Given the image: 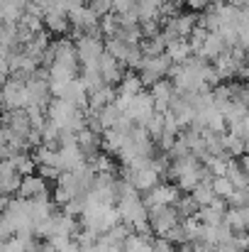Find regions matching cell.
Returning a JSON list of instances; mask_svg holds the SVG:
<instances>
[{
  "label": "cell",
  "mask_w": 249,
  "mask_h": 252,
  "mask_svg": "<svg viewBox=\"0 0 249 252\" xmlns=\"http://www.w3.org/2000/svg\"><path fill=\"white\" fill-rule=\"evenodd\" d=\"M227 208H230V203H227L225 198H218V201H213L210 206H203V208L198 211V218H200L205 225H218V223H225Z\"/></svg>",
  "instance_id": "5bb4252c"
},
{
  "label": "cell",
  "mask_w": 249,
  "mask_h": 252,
  "mask_svg": "<svg viewBox=\"0 0 249 252\" xmlns=\"http://www.w3.org/2000/svg\"><path fill=\"white\" fill-rule=\"evenodd\" d=\"M17 196H22V198L52 196V191H49V181H47L42 174H27V176H22V186H20Z\"/></svg>",
  "instance_id": "9c48e42d"
},
{
  "label": "cell",
  "mask_w": 249,
  "mask_h": 252,
  "mask_svg": "<svg viewBox=\"0 0 249 252\" xmlns=\"http://www.w3.org/2000/svg\"><path fill=\"white\" fill-rule=\"evenodd\" d=\"M166 0H137V15H139V22H149V20H162L164 22V15H162V7H164Z\"/></svg>",
  "instance_id": "d6986e66"
},
{
  "label": "cell",
  "mask_w": 249,
  "mask_h": 252,
  "mask_svg": "<svg viewBox=\"0 0 249 252\" xmlns=\"http://www.w3.org/2000/svg\"><path fill=\"white\" fill-rule=\"evenodd\" d=\"M200 167H203V162H200L195 155H186V157L171 159V167H168L166 179H171V181H178L181 176H186V174H191V171H198Z\"/></svg>",
  "instance_id": "7c38bea8"
},
{
  "label": "cell",
  "mask_w": 249,
  "mask_h": 252,
  "mask_svg": "<svg viewBox=\"0 0 249 252\" xmlns=\"http://www.w3.org/2000/svg\"><path fill=\"white\" fill-rule=\"evenodd\" d=\"M135 2H137V0H112V10H115L117 15H122V12L132 10V7H135Z\"/></svg>",
  "instance_id": "60d3db41"
},
{
  "label": "cell",
  "mask_w": 249,
  "mask_h": 252,
  "mask_svg": "<svg viewBox=\"0 0 249 252\" xmlns=\"http://www.w3.org/2000/svg\"><path fill=\"white\" fill-rule=\"evenodd\" d=\"M225 223L240 235V233H249L247 228V220H245V213H242V208H235V206H230L227 208V213H225Z\"/></svg>",
  "instance_id": "f546056e"
},
{
  "label": "cell",
  "mask_w": 249,
  "mask_h": 252,
  "mask_svg": "<svg viewBox=\"0 0 249 252\" xmlns=\"http://www.w3.org/2000/svg\"><path fill=\"white\" fill-rule=\"evenodd\" d=\"M100 132H95V130H90V127H83L81 132H79V147H81L83 152H85V157H88V162H93L100 152H98V147H100Z\"/></svg>",
  "instance_id": "ac0fdd59"
},
{
  "label": "cell",
  "mask_w": 249,
  "mask_h": 252,
  "mask_svg": "<svg viewBox=\"0 0 249 252\" xmlns=\"http://www.w3.org/2000/svg\"><path fill=\"white\" fill-rule=\"evenodd\" d=\"M117 91H120V93H125V95H137V93H142V91H144V81H142V76H139V74L127 71V76L122 79V84L117 86Z\"/></svg>",
  "instance_id": "f1b7e54d"
},
{
  "label": "cell",
  "mask_w": 249,
  "mask_h": 252,
  "mask_svg": "<svg viewBox=\"0 0 249 252\" xmlns=\"http://www.w3.org/2000/svg\"><path fill=\"white\" fill-rule=\"evenodd\" d=\"M240 66H242V62H240V59H235V54H232L230 49H227V52L215 62V69H218V74H220V79H222V81H235V79H237Z\"/></svg>",
  "instance_id": "2e32d148"
},
{
  "label": "cell",
  "mask_w": 249,
  "mask_h": 252,
  "mask_svg": "<svg viewBox=\"0 0 249 252\" xmlns=\"http://www.w3.org/2000/svg\"><path fill=\"white\" fill-rule=\"evenodd\" d=\"M205 37H208V30H205V27H200V25H198V27L193 30V34L188 37V42H191V47H193V52H195V54H198V49L203 47Z\"/></svg>",
  "instance_id": "8d00e7d4"
},
{
  "label": "cell",
  "mask_w": 249,
  "mask_h": 252,
  "mask_svg": "<svg viewBox=\"0 0 249 252\" xmlns=\"http://www.w3.org/2000/svg\"><path fill=\"white\" fill-rule=\"evenodd\" d=\"M191 193H193V198L198 201L200 208H203V206H210L213 201H218V193H215V189H213V181H200Z\"/></svg>",
  "instance_id": "484cf974"
},
{
  "label": "cell",
  "mask_w": 249,
  "mask_h": 252,
  "mask_svg": "<svg viewBox=\"0 0 249 252\" xmlns=\"http://www.w3.org/2000/svg\"><path fill=\"white\" fill-rule=\"evenodd\" d=\"M130 42L127 39H122V37H105V52H110L115 59H120L122 64H125V59H127V52H130Z\"/></svg>",
  "instance_id": "cb8c5ba5"
},
{
  "label": "cell",
  "mask_w": 249,
  "mask_h": 252,
  "mask_svg": "<svg viewBox=\"0 0 249 252\" xmlns=\"http://www.w3.org/2000/svg\"><path fill=\"white\" fill-rule=\"evenodd\" d=\"M59 98H66L71 105H76L79 110H85V113L90 108V91H88V86L83 84V79H74L71 84L64 88V93Z\"/></svg>",
  "instance_id": "30bf717a"
},
{
  "label": "cell",
  "mask_w": 249,
  "mask_h": 252,
  "mask_svg": "<svg viewBox=\"0 0 249 252\" xmlns=\"http://www.w3.org/2000/svg\"><path fill=\"white\" fill-rule=\"evenodd\" d=\"M186 5L191 10H195V12H203L208 5H213V0H186Z\"/></svg>",
  "instance_id": "b9f144b4"
},
{
  "label": "cell",
  "mask_w": 249,
  "mask_h": 252,
  "mask_svg": "<svg viewBox=\"0 0 249 252\" xmlns=\"http://www.w3.org/2000/svg\"><path fill=\"white\" fill-rule=\"evenodd\" d=\"M149 93L154 95V100H171L178 91H176V84L166 76V79H159L157 84L152 86V88H149Z\"/></svg>",
  "instance_id": "83f0119b"
},
{
  "label": "cell",
  "mask_w": 249,
  "mask_h": 252,
  "mask_svg": "<svg viewBox=\"0 0 249 252\" xmlns=\"http://www.w3.org/2000/svg\"><path fill=\"white\" fill-rule=\"evenodd\" d=\"M213 189H215L218 198H225V201L237 191V186L232 184V179H230L227 174H225V176H215V179H213Z\"/></svg>",
  "instance_id": "d6a6232c"
},
{
  "label": "cell",
  "mask_w": 249,
  "mask_h": 252,
  "mask_svg": "<svg viewBox=\"0 0 249 252\" xmlns=\"http://www.w3.org/2000/svg\"><path fill=\"white\" fill-rule=\"evenodd\" d=\"M95 113H98V120H100V125H103V132L110 130V127H115V125L125 118V113H122V108H120L117 103H108L105 108H100V110H95Z\"/></svg>",
  "instance_id": "603a6c76"
},
{
  "label": "cell",
  "mask_w": 249,
  "mask_h": 252,
  "mask_svg": "<svg viewBox=\"0 0 249 252\" xmlns=\"http://www.w3.org/2000/svg\"><path fill=\"white\" fill-rule=\"evenodd\" d=\"M245 147H247V155H249V137L245 140Z\"/></svg>",
  "instance_id": "f6af8a7d"
},
{
  "label": "cell",
  "mask_w": 249,
  "mask_h": 252,
  "mask_svg": "<svg viewBox=\"0 0 249 252\" xmlns=\"http://www.w3.org/2000/svg\"><path fill=\"white\" fill-rule=\"evenodd\" d=\"M164 238H168V240H171L173 245H178V248H181V245H186V243H188V233H186V225H183V220H181L178 225H173V228L166 233Z\"/></svg>",
  "instance_id": "d590c367"
},
{
  "label": "cell",
  "mask_w": 249,
  "mask_h": 252,
  "mask_svg": "<svg viewBox=\"0 0 249 252\" xmlns=\"http://www.w3.org/2000/svg\"><path fill=\"white\" fill-rule=\"evenodd\" d=\"M37 169H39V174H42V176H44V179H47L49 184H56V181H59V176L64 174V169L49 167V164H39Z\"/></svg>",
  "instance_id": "74e56055"
},
{
  "label": "cell",
  "mask_w": 249,
  "mask_h": 252,
  "mask_svg": "<svg viewBox=\"0 0 249 252\" xmlns=\"http://www.w3.org/2000/svg\"><path fill=\"white\" fill-rule=\"evenodd\" d=\"M59 157H61V169H64V171H74V169L83 167V164L88 162V157H85V152L79 147V142H76V145H61V147H59Z\"/></svg>",
  "instance_id": "4fadbf2b"
},
{
  "label": "cell",
  "mask_w": 249,
  "mask_h": 252,
  "mask_svg": "<svg viewBox=\"0 0 249 252\" xmlns=\"http://www.w3.org/2000/svg\"><path fill=\"white\" fill-rule=\"evenodd\" d=\"M173 208L178 211L181 220H183V218H191V216H198V211H200V206H198V201L193 198L191 191H188V193H181V198L173 203Z\"/></svg>",
  "instance_id": "d4e9b609"
},
{
  "label": "cell",
  "mask_w": 249,
  "mask_h": 252,
  "mask_svg": "<svg viewBox=\"0 0 249 252\" xmlns=\"http://www.w3.org/2000/svg\"><path fill=\"white\" fill-rule=\"evenodd\" d=\"M178 223H181V216L173 206H149V225L154 235H166Z\"/></svg>",
  "instance_id": "277c9868"
},
{
  "label": "cell",
  "mask_w": 249,
  "mask_h": 252,
  "mask_svg": "<svg viewBox=\"0 0 249 252\" xmlns=\"http://www.w3.org/2000/svg\"><path fill=\"white\" fill-rule=\"evenodd\" d=\"M2 105L5 110H20L29 105V93H27V81L22 79H5V88H2Z\"/></svg>",
  "instance_id": "3957f363"
},
{
  "label": "cell",
  "mask_w": 249,
  "mask_h": 252,
  "mask_svg": "<svg viewBox=\"0 0 249 252\" xmlns=\"http://www.w3.org/2000/svg\"><path fill=\"white\" fill-rule=\"evenodd\" d=\"M127 66L120 62V59H115L110 52H105L103 57H100V76H103V81L108 86H120L122 84V79L127 76V71H125Z\"/></svg>",
  "instance_id": "52a82bcc"
},
{
  "label": "cell",
  "mask_w": 249,
  "mask_h": 252,
  "mask_svg": "<svg viewBox=\"0 0 249 252\" xmlns=\"http://www.w3.org/2000/svg\"><path fill=\"white\" fill-rule=\"evenodd\" d=\"M125 132H120L117 127H110V130H105L103 132V137H100V150L105 152V155H110V157H117L120 155V150H122V145H125Z\"/></svg>",
  "instance_id": "e0dca14e"
},
{
  "label": "cell",
  "mask_w": 249,
  "mask_h": 252,
  "mask_svg": "<svg viewBox=\"0 0 249 252\" xmlns=\"http://www.w3.org/2000/svg\"><path fill=\"white\" fill-rule=\"evenodd\" d=\"M52 47V42H49V37H47V32H39V34H34L32 37V42H27L25 44V54L27 57H32V59H37L39 64L44 62V54H47V49Z\"/></svg>",
  "instance_id": "44dd1931"
},
{
  "label": "cell",
  "mask_w": 249,
  "mask_h": 252,
  "mask_svg": "<svg viewBox=\"0 0 249 252\" xmlns=\"http://www.w3.org/2000/svg\"><path fill=\"white\" fill-rule=\"evenodd\" d=\"M225 150H227V155L235 157V159L245 157V155H247L245 137H240V135H235V132H225Z\"/></svg>",
  "instance_id": "4dcf8cb0"
},
{
  "label": "cell",
  "mask_w": 249,
  "mask_h": 252,
  "mask_svg": "<svg viewBox=\"0 0 249 252\" xmlns=\"http://www.w3.org/2000/svg\"><path fill=\"white\" fill-rule=\"evenodd\" d=\"M12 164H15V169H17L22 176L34 174V169H37V162H34L32 152H29V155H27V152H17V155L12 157Z\"/></svg>",
  "instance_id": "1f68e13d"
},
{
  "label": "cell",
  "mask_w": 249,
  "mask_h": 252,
  "mask_svg": "<svg viewBox=\"0 0 249 252\" xmlns=\"http://www.w3.org/2000/svg\"><path fill=\"white\" fill-rule=\"evenodd\" d=\"M166 47H168V42L164 39V34L144 37V39H142V52H144V57H159V54H166Z\"/></svg>",
  "instance_id": "4316f807"
},
{
  "label": "cell",
  "mask_w": 249,
  "mask_h": 252,
  "mask_svg": "<svg viewBox=\"0 0 249 252\" xmlns=\"http://www.w3.org/2000/svg\"><path fill=\"white\" fill-rule=\"evenodd\" d=\"M154 113H157V110H154V95H152V93H144V91L137 93V95L132 98V103L127 105V110H125V115H127L130 120H135L137 125H147Z\"/></svg>",
  "instance_id": "5b68a950"
},
{
  "label": "cell",
  "mask_w": 249,
  "mask_h": 252,
  "mask_svg": "<svg viewBox=\"0 0 249 252\" xmlns=\"http://www.w3.org/2000/svg\"><path fill=\"white\" fill-rule=\"evenodd\" d=\"M117 95H120V91H117V86H103V88H98V91H93L90 93V108L88 110H100V108H105L108 103H115L117 100Z\"/></svg>",
  "instance_id": "ffe728a7"
},
{
  "label": "cell",
  "mask_w": 249,
  "mask_h": 252,
  "mask_svg": "<svg viewBox=\"0 0 249 252\" xmlns=\"http://www.w3.org/2000/svg\"><path fill=\"white\" fill-rule=\"evenodd\" d=\"M100 32L103 37H115L120 32V15L117 12H108L100 17Z\"/></svg>",
  "instance_id": "836d02e7"
},
{
  "label": "cell",
  "mask_w": 249,
  "mask_h": 252,
  "mask_svg": "<svg viewBox=\"0 0 249 252\" xmlns=\"http://www.w3.org/2000/svg\"><path fill=\"white\" fill-rule=\"evenodd\" d=\"M32 0H0V15L2 22H20L27 12Z\"/></svg>",
  "instance_id": "9a60e30c"
},
{
  "label": "cell",
  "mask_w": 249,
  "mask_h": 252,
  "mask_svg": "<svg viewBox=\"0 0 249 252\" xmlns=\"http://www.w3.org/2000/svg\"><path fill=\"white\" fill-rule=\"evenodd\" d=\"M166 54L171 57V62H173V64H183V62H188L195 52H193L191 42L181 37V39H176V42H171V44L166 47Z\"/></svg>",
  "instance_id": "7402d4cb"
},
{
  "label": "cell",
  "mask_w": 249,
  "mask_h": 252,
  "mask_svg": "<svg viewBox=\"0 0 249 252\" xmlns=\"http://www.w3.org/2000/svg\"><path fill=\"white\" fill-rule=\"evenodd\" d=\"M227 2H232V5H237V7H245L247 0H227Z\"/></svg>",
  "instance_id": "ee69618b"
},
{
  "label": "cell",
  "mask_w": 249,
  "mask_h": 252,
  "mask_svg": "<svg viewBox=\"0 0 249 252\" xmlns=\"http://www.w3.org/2000/svg\"><path fill=\"white\" fill-rule=\"evenodd\" d=\"M76 49L81 69H100V57L105 54V39L100 32H83L76 37Z\"/></svg>",
  "instance_id": "6da1fadb"
},
{
  "label": "cell",
  "mask_w": 249,
  "mask_h": 252,
  "mask_svg": "<svg viewBox=\"0 0 249 252\" xmlns=\"http://www.w3.org/2000/svg\"><path fill=\"white\" fill-rule=\"evenodd\" d=\"M88 5L103 17V15H108V12H112V0H88Z\"/></svg>",
  "instance_id": "f35d334b"
},
{
  "label": "cell",
  "mask_w": 249,
  "mask_h": 252,
  "mask_svg": "<svg viewBox=\"0 0 249 252\" xmlns=\"http://www.w3.org/2000/svg\"><path fill=\"white\" fill-rule=\"evenodd\" d=\"M20 25L29 27L34 34H39L44 30V15H34V12H25V17L20 20Z\"/></svg>",
  "instance_id": "e575fe53"
},
{
  "label": "cell",
  "mask_w": 249,
  "mask_h": 252,
  "mask_svg": "<svg viewBox=\"0 0 249 252\" xmlns=\"http://www.w3.org/2000/svg\"><path fill=\"white\" fill-rule=\"evenodd\" d=\"M227 49H230V47H227V42L222 39V34H220V32H208V37H205L203 47L198 49V57H203L205 62L215 64V62L227 52Z\"/></svg>",
  "instance_id": "8fae6325"
},
{
  "label": "cell",
  "mask_w": 249,
  "mask_h": 252,
  "mask_svg": "<svg viewBox=\"0 0 249 252\" xmlns=\"http://www.w3.org/2000/svg\"><path fill=\"white\" fill-rule=\"evenodd\" d=\"M181 198V186L178 184H157L144 193L147 206H173Z\"/></svg>",
  "instance_id": "8992f818"
},
{
  "label": "cell",
  "mask_w": 249,
  "mask_h": 252,
  "mask_svg": "<svg viewBox=\"0 0 249 252\" xmlns=\"http://www.w3.org/2000/svg\"><path fill=\"white\" fill-rule=\"evenodd\" d=\"M42 252H61V250H59V248H54L49 240H44V243H42Z\"/></svg>",
  "instance_id": "7bdbcfd3"
},
{
  "label": "cell",
  "mask_w": 249,
  "mask_h": 252,
  "mask_svg": "<svg viewBox=\"0 0 249 252\" xmlns=\"http://www.w3.org/2000/svg\"><path fill=\"white\" fill-rule=\"evenodd\" d=\"M44 27L49 30V32H54V34H66L69 30H71V17H69V12L66 10H61L59 5H49L47 10H44Z\"/></svg>",
  "instance_id": "ba28073f"
},
{
  "label": "cell",
  "mask_w": 249,
  "mask_h": 252,
  "mask_svg": "<svg viewBox=\"0 0 249 252\" xmlns=\"http://www.w3.org/2000/svg\"><path fill=\"white\" fill-rule=\"evenodd\" d=\"M171 66H173V62H171V57H168V54H159V57H144L142 66L137 69V74L142 76L144 86H149V88H152V86L157 84L159 79H166V76H168Z\"/></svg>",
  "instance_id": "7a4b0ae2"
},
{
  "label": "cell",
  "mask_w": 249,
  "mask_h": 252,
  "mask_svg": "<svg viewBox=\"0 0 249 252\" xmlns=\"http://www.w3.org/2000/svg\"><path fill=\"white\" fill-rule=\"evenodd\" d=\"M154 252H178L176 250V245L164 238V235H157V240H154Z\"/></svg>",
  "instance_id": "ab89813d"
}]
</instances>
